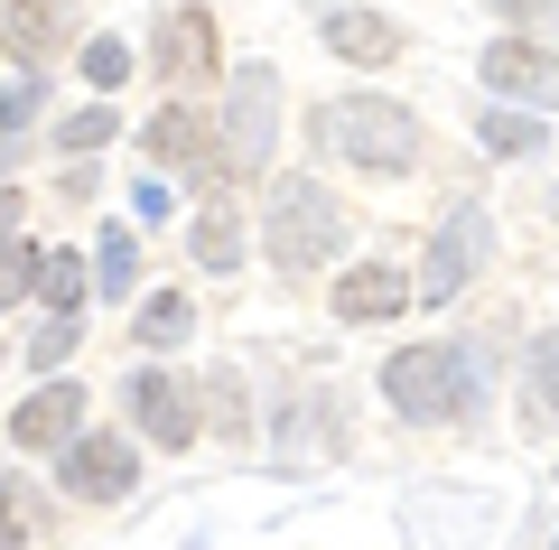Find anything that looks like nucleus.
Masks as SVG:
<instances>
[{"mask_svg": "<svg viewBox=\"0 0 559 550\" xmlns=\"http://www.w3.org/2000/svg\"><path fill=\"white\" fill-rule=\"evenodd\" d=\"M197 261H205V271H234V261H242V215H234V206H215V215L197 224Z\"/></svg>", "mask_w": 559, "mask_h": 550, "instance_id": "nucleus-15", "label": "nucleus"}, {"mask_svg": "<svg viewBox=\"0 0 559 550\" xmlns=\"http://www.w3.org/2000/svg\"><path fill=\"white\" fill-rule=\"evenodd\" d=\"M336 243H345V206L326 187H308V177H280L271 187V261L299 280L318 261H336Z\"/></svg>", "mask_w": 559, "mask_h": 550, "instance_id": "nucleus-3", "label": "nucleus"}, {"mask_svg": "<svg viewBox=\"0 0 559 550\" xmlns=\"http://www.w3.org/2000/svg\"><path fill=\"white\" fill-rule=\"evenodd\" d=\"M476 253H485V206H457V215L439 224V243H429V280H419V290L457 299L466 280H476Z\"/></svg>", "mask_w": 559, "mask_h": 550, "instance_id": "nucleus-5", "label": "nucleus"}, {"mask_svg": "<svg viewBox=\"0 0 559 550\" xmlns=\"http://www.w3.org/2000/svg\"><path fill=\"white\" fill-rule=\"evenodd\" d=\"M318 140H326V150H336V159H355V168H373V177H401V168H411V159H419V121L411 113H401V103H326V113H318Z\"/></svg>", "mask_w": 559, "mask_h": 550, "instance_id": "nucleus-2", "label": "nucleus"}, {"mask_svg": "<svg viewBox=\"0 0 559 550\" xmlns=\"http://www.w3.org/2000/svg\"><path fill=\"white\" fill-rule=\"evenodd\" d=\"M476 131H485V150H495V159H532L540 150V121L532 113H485Z\"/></svg>", "mask_w": 559, "mask_h": 550, "instance_id": "nucleus-16", "label": "nucleus"}, {"mask_svg": "<svg viewBox=\"0 0 559 550\" xmlns=\"http://www.w3.org/2000/svg\"><path fill=\"white\" fill-rule=\"evenodd\" d=\"M532 411L559 430V336H540V346H532Z\"/></svg>", "mask_w": 559, "mask_h": 550, "instance_id": "nucleus-17", "label": "nucleus"}, {"mask_svg": "<svg viewBox=\"0 0 559 550\" xmlns=\"http://www.w3.org/2000/svg\"><path fill=\"white\" fill-rule=\"evenodd\" d=\"M66 346H75V317H47V327L28 336V364H66Z\"/></svg>", "mask_w": 559, "mask_h": 550, "instance_id": "nucleus-23", "label": "nucleus"}, {"mask_svg": "<svg viewBox=\"0 0 559 550\" xmlns=\"http://www.w3.org/2000/svg\"><path fill=\"white\" fill-rule=\"evenodd\" d=\"M411 308V290H401V271H382V261H364V271L336 280V317L345 327H373V317H401Z\"/></svg>", "mask_w": 559, "mask_h": 550, "instance_id": "nucleus-11", "label": "nucleus"}, {"mask_svg": "<svg viewBox=\"0 0 559 550\" xmlns=\"http://www.w3.org/2000/svg\"><path fill=\"white\" fill-rule=\"evenodd\" d=\"M150 159H168V168H187V159H205V121L187 113V103H168V113L150 121Z\"/></svg>", "mask_w": 559, "mask_h": 550, "instance_id": "nucleus-14", "label": "nucleus"}, {"mask_svg": "<svg viewBox=\"0 0 559 550\" xmlns=\"http://www.w3.org/2000/svg\"><path fill=\"white\" fill-rule=\"evenodd\" d=\"M485 84H495V94H522V103H550L559 94V66L540 57L532 38H503V47H485Z\"/></svg>", "mask_w": 559, "mask_h": 550, "instance_id": "nucleus-10", "label": "nucleus"}, {"mask_svg": "<svg viewBox=\"0 0 559 550\" xmlns=\"http://www.w3.org/2000/svg\"><path fill=\"white\" fill-rule=\"evenodd\" d=\"M271 159V66H242L234 75V168Z\"/></svg>", "mask_w": 559, "mask_h": 550, "instance_id": "nucleus-8", "label": "nucleus"}, {"mask_svg": "<svg viewBox=\"0 0 559 550\" xmlns=\"http://www.w3.org/2000/svg\"><path fill=\"white\" fill-rule=\"evenodd\" d=\"M187 336V299H150L140 308V346H178Z\"/></svg>", "mask_w": 559, "mask_h": 550, "instance_id": "nucleus-20", "label": "nucleus"}, {"mask_svg": "<svg viewBox=\"0 0 559 550\" xmlns=\"http://www.w3.org/2000/svg\"><path fill=\"white\" fill-rule=\"evenodd\" d=\"M20 206H28V197H10V187H0V243L20 234Z\"/></svg>", "mask_w": 559, "mask_h": 550, "instance_id": "nucleus-26", "label": "nucleus"}, {"mask_svg": "<svg viewBox=\"0 0 559 550\" xmlns=\"http://www.w3.org/2000/svg\"><path fill=\"white\" fill-rule=\"evenodd\" d=\"M94 271H103V290H131V280H140L131 234H103V243H94Z\"/></svg>", "mask_w": 559, "mask_h": 550, "instance_id": "nucleus-19", "label": "nucleus"}, {"mask_svg": "<svg viewBox=\"0 0 559 550\" xmlns=\"http://www.w3.org/2000/svg\"><path fill=\"white\" fill-rule=\"evenodd\" d=\"M75 430H84V393L75 383H47V393H28L20 411H10V438H20V448H66Z\"/></svg>", "mask_w": 559, "mask_h": 550, "instance_id": "nucleus-6", "label": "nucleus"}, {"mask_svg": "<svg viewBox=\"0 0 559 550\" xmlns=\"http://www.w3.org/2000/svg\"><path fill=\"white\" fill-rule=\"evenodd\" d=\"M326 57L345 66H392L401 57V28L382 10H326Z\"/></svg>", "mask_w": 559, "mask_h": 550, "instance_id": "nucleus-7", "label": "nucleus"}, {"mask_svg": "<svg viewBox=\"0 0 559 550\" xmlns=\"http://www.w3.org/2000/svg\"><path fill=\"white\" fill-rule=\"evenodd\" d=\"M0 504H10V494H0ZM0 550H20V523H10V513H0Z\"/></svg>", "mask_w": 559, "mask_h": 550, "instance_id": "nucleus-27", "label": "nucleus"}, {"mask_svg": "<svg viewBox=\"0 0 559 550\" xmlns=\"http://www.w3.org/2000/svg\"><path fill=\"white\" fill-rule=\"evenodd\" d=\"M66 494L75 504H121L131 494V476H140V457H131V438H112V430H84L75 448H66Z\"/></svg>", "mask_w": 559, "mask_h": 550, "instance_id": "nucleus-4", "label": "nucleus"}, {"mask_svg": "<svg viewBox=\"0 0 559 550\" xmlns=\"http://www.w3.org/2000/svg\"><path fill=\"white\" fill-rule=\"evenodd\" d=\"M382 393H392V411H411V420H476L485 411V354H466V346H411V354H392V374H382Z\"/></svg>", "mask_w": 559, "mask_h": 550, "instance_id": "nucleus-1", "label": "nucleus"}, {"mask_svg": "<svg viewBox=\"0 0 559 550\" xmlns=\"http://www.w3.org/2000/svg\"><path fill=\"white\" fill-rule=\"evenodd\" d=\"M84 75H94V84H121V75H131V47H121V38H94V47H84Z\"/></svg>", "mask_w": 559, "mask_h": 550, "instance_id": "nucleus-22", "label": "nucleus"}, {"mask_svg": "<svg viewBox=\"0 0 559 550\" xmlns=\"http://www.w3.org/2000/svg\"><path fill=\"white\" fill-rule=\"evenodd\" d=\"M38 261H47V253H28V243H20V253H0V308H10V299L38 280Z\"/></svg>", "mask_w": 559, "mask_h": 550, "instance_id": "nucleus-24", "label": "nucleus"}, {"mask_svg": "<svg viewBox=\"0 0 559 550\" xmlns=\"http://www.w3.org/2000/svg\"><path fill=\"white\" fill-rule=\"evenodd\" d=\"M150 57H159L168 75H205V66H215V20H205V10H178V20L159 28Z\"/></svg>", "mask_w": 559, "mask_h": 550, "instance_id": "nucleus-13", "label": "nucleus"}, {"mask_svg": "<svg viewBox=\"0 0 559 550\" xmlns=\"http://www.w3.org/2000/svg\"><path fill=\"white\" fill-rule=\"evenodd\" d=\"M112 131H121V121H112V113H103V103H94V113H75V121H66L57 140H66V159H75V150H103V140H112Z\"/></svg>", "mask_w": 559, "mask_h": 550, "instance_id": "nucleus-21", "label": "nucleus"}, {"mask_svg": "<svg viewBox=\"0 0 559 550\" xmlns=\"http://www.w3.org/2000/svg\"><path fill=\"white\" fill-rule=\"evenodd\" d=\"M75 38V20H66L57 0H0V47H20V57H47V47Z\"/></svg>", "mask_w": 559, "mask_h": 550, "instance_id": "nucleus-12", "label": "nucleus"}, {"mask_svg": "<svg viewBox=\"0 0 559 550\" xmlns=\"http://www.w3.org/2000/svg\"><path fill=\"white\" fill-rule=\"evenodd\" d=\"M131 420L159 438V448H187V438H197V411H187V393L168 374H131Z\"/></svg>", "mask_w": 559, "mask_h": 550, "instance_id": "nucleus-9", "label": "nucleus"}, {"mask_svg": "<svg viewBox=\"0 0 559 550\" xmlns=\"http://www.w3.org/2000/svg\"><path fill=\"white\" fill-rule=\"evenodd\" d=\"M38 290L57 299V317H75V299H84V271H75V253H47V261H38Z\"/></svg>", "mask_w": 559, "mask_h": 550, "instance_id": "nucleus-18", "label": "nucleus"}, {"mask_svg": "<svg viewBox=\"0 0 559 550\" xmlns=\"http://www.w3.org/2000/svg\"><path fill=\"white\" fill-rule=\"evenodd\" d=\"M28 113H38V84H20V94L0 103V140H20V121H28Z\"/></svg>", "mask_w": 559, "mask_h": 550, "instance_id": "nucleus-25", "label": "nucleus"}]
</instances>
